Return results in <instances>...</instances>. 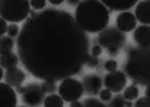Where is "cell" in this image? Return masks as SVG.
<instances>
[{"label":"cell","instance_id":"1","mask_svg":"<svg viewBox=\"0 0 150 107\" xmlns=\"http://www.w3.org/2000/svg\"><path fill=\"white\" fill-rule=\"evenodd\" d=\"M16 50L32 76L62 82L81 73L90 56V39L75 16L64 10L46 8L24 22Z\"/></svg>","mask_w":150,"mask_h":107},{"label":"cell","instance_id":"2","mask_svg":"<svg viewBox=\"0 0 150 107\" xmlns=\"http://www.w3.org/2000/svg\"><path fill=\"white\" fill-rule=\"evenodd\" d=\"M111 11L98 0L81 1L75 10V20L84 32L97 34L107 28Z\"/></svg>","mask_w":150,"mask_h":107},{"label":"cell","instance_id":"3","mask_svg":"<svg viewBox=\"0 0 150 107\" xmlns=\"http://www.w3.org/2000/svg\"><path fill=\"white\" fill-rule=\"evenodd\" d=\"M125 73L134 83L142 86L150 84V47H135L126 56Z\"/></svg>","mask_w":150,"mask_h":107},{"label":"cell","instance_id":"4","mask_svg":"<svg viewBox=\"0 0 150 107\" xmlns=\"http://www.w3.org/2000/svg\"><path fill=\"white\" fill-rule=\"evenodd\" d=\"M31 13V1L27 0H1L0 15L1 19L11 24H18L28 19Z\"/></svg>","mask_w":150,"mask_h":107},{"label":"cell","instance_id":"5","mask_svg":"<svg viewBox=\"0 0 150 107\" xmlns=\"http://www.w3.org/2000/svg\"><path fill=\"white\" fill-rule=\"evenodd\" d=\"M126 36L117 27H107L98 35V44L102 48H106L111 56L118 55V51L123 47Z\"/></svg>","mask_w":150,"mask_h":107},{"label":"cell","instance_id":"6","mask_svg":"<svg viewBox=\"0 0 150 107\" xmlns=\"http://www.w3.org/2000/svg\"><path fill=\"white\" fill-rule=\"evenodd\" d=\"M83 84L82 82L76 80L74 78H67L60 82L58 86V94L62 96L64 102H75L79 101V98L83 95Z\"/></svg>","mask_w":150,"mask_h":107},{"label":"cell","instance_id":"7","mask_svg":"<svg viewBox=\"0 0 150 107\" xmlns=\"http://www.w3.org/2000/svg\"><path fill=\"white\" fill-rule=\"evenodd\" d=\"M23 103L28 107H38L40 106L46 99V94L42 90V86L38 83H28L25 86V91L22 95Z\"/></svg>","mask_w":150,"mask_h":107},{"label":"cell","instance_id":"8","mask_svg":"<svg viewBox=\"0 0 150 107\" xmlns=\"http://www.w3.org/2000/svg\"><path fill=\"white\" fill-rule=\"evenodd\" d=\"M126 83H127V76L122 71L109 73L103 79V84L106 86L107 90H110L111 92H117V94L125 90Z\"/></svg>","mask_w":150,"mask_h":107},{"label":"cell","instance_id":"9","mask_svg":"<svg viewBox=\"0 0 150 107\" xmlns=\"http://www.w3.org/2000/svg\"><path fill=\"white\" fill-rule=\"evenodd\" d=\"M115 24H117V28L119 31H122L123 34L125 32H130L133 30L137 28V18H135L134 13L129 12H121L115 19Z\"/></svg>","mask_w":150,"mask_h":107},{"label":"cell","instance_id":"10","mask_svg":"<svg viewBox=\"0 0 150 107\" xmlns=\"http://www.w3.org/2000/svg\"><path fill=\"white\" fill-rule=\"evenodd\" d=\"M82 84H83V90L87 92V94L97 95V94H99L100 90H102L103 80L97 74H88V75H86L83 78Z\"/></svg>","mask_w":150,"mask_h":107},{"label":"cell","instance_id":"11","mask_svg":"<svg viewBox=\"0 0 150 107\" xmlns=\"http://www.w3.org/2000/svg\"><path fill=\"white\" fill-rule=\"evenodd\" d=\"M0 92H1V107H18V96L16 90L7 84L6 82L0 83Z\"/></svg>","mask_w":150,"mask_h":107},{"label":"cell","instance_id":"12","mask_svg":"<svg viewBox=\"0 0 150 107\" xmlns=\"http://www.w3.org/2000/svg\"><path fill=\"white\" fill-rule=\"evenodd\" d=\"M3 79L4 82L7 84H9L11 87H18V86H22V83L25 80V74L19 67H13V68H9L4 71Z\"/></svg>","mask_w":150,"mask_h":107},{"label":"cell","instance_id":"13","mask_svg":"<svg viewBox=\"0 0 150 107\" xmlns=\"http://www.w3.org/2000/svg\"><path fill=\"white\" fill-rule=\"evenodd\" d=\"M134 42L137 43L138 47L141 48H147L150 47V25L141 24L139 27L134 30Z\"/></svg>","mask_w":150,"mask_h":107},{"label":"cell","instance_id":"14","mask_svg":"<svg viewBox=\"0 0 150 107\" xmlns=\"http://www.w3.org/2000/svg\"><path fill=\"white\" fill-rule=\"evenodd\" d=\"M135 18L139 23L145 25H150V1L145 0V1H139L135 6Z\"/></svg>","mask_w":150,"mask_h":107},{"label":"cell","instance_id":"15","mask_svg":"<svg viewBox=\"0 0 150 107\" xmlns=\"http://www.w3.org/2000/svg\"><path fill=\"white\" fill-rule=\"evenodd\" d=\"M19 56L13 52H8L6 55H1L0 58V63H1V68L6 71V70H9V68H13V67H18V63H19Z\"/></svg>","mask_w":150,"mask_h":107},{"label":"cell","instance_id":"16","mask_svg":"<svg viewBox=\"0 0 150 107\" xmlns=\"http://www.w3.org/2000/svg\"><path fill=\"white\" fill-rule=\"evenodd\" d=\"M43 106L44 107H63L64 106V101L62 99L59 94H50L47 95L46 99L43 102Z\"/></svg>","mask_w":150,"mask_h":107},{"label":"cell","instance_id":"17","mask_svg":"<svg viewBox=\"0 0 150 107\" xmlns=\"http://www.w3.org/2000/svg\"><path fill=\"white\" fill-rule=\"evenodd\" d=\"M13 47H15V42L9 36H1L0 38V54L6 55L8 52H12Z\"/></svg>","mask_w":150,"mask_h":107},{"label":"cell","instance_id":"18","mask_svg":"<svg viewBox=\"0 0 150 107\" xmlns=\"http://www.w3.org/2000/svg\"><path fill=\"white\" fill-rule=\"evenodd\" d=\"M123 98H125V101H130V102L137 101L139 98V88L135 84L126 86V88L123 90Z\"/></svg>","mask_w":150,"mask_h":107},{"label":"cell","instance_id":"19","mask_svg":"<svg viewBox=\"0 0 150 107\" xmlns=\"http://www.w3.org/2000/svg\"><path fill=\"white\" fill-rule=\"evenodd\" d=\"M42 90H43L44 94H55V91H58V86L56 82H51V80H43L42 83Z\"/></svg>","mask_w":150,"mask_h":107},{"label":"cell","instance_id":"20","mask_svg":"<svg viewBox=\"0 0 150 107\" xmlns=\"http://www.w3.org/2000/svg\"><path fill=\"white\" fill-rule=\"evenodd\" d=\"M105 6H106L110 11H123V12H126V11L130 10L131 7L137 6V4H135V1H130V3H126V4H123V6H114V4H109V3H105Z\"/></svg>","mask_w":150,"mask_h":107},{"label":"cell","instance_id":"21","mask_svg":"<svg viewBox=\"0 0 150 107\" xmlns=\"http://www.w3.org/2000/svg\"><path fill=\"white\" fill-rule=\"evenodd\" d=\"M20 27L19 24H9L8 25V31H7V35H8L9 38H19V35H20Z\"/></svg>","mask_w":150,"mask_h":107},{"label":"cell","instance_id":"22","mask_svg":"<svg viewBox=\"0 0 150 107\" xmlns=\"http://www.w3.org/2000/svg\"><path fill=\"white\" fill-rule=\"evenodd\" d=\"M83 107H105L102 101H98L95 98H87L83 102Z\"/></svg>","mask_w":150,"mask_h":107},{"label":"cell","instance_id":"23","mask_svg":"<svg viewBox=\"0 0 150 107\" xmlns=\"http://www.w3.org/2000/svg\"><path fill=\"white\" fill-rule=\"evenodd\" d=\"M105 70L107 73H114V71H118V62L114 59H109L105 62Z\"/></svg>","mask_w":150,"mask_h":107},{"label":"cell","instance_id":"24","mask_svg":"<svg viewBox=\"0 0 150 107\" xmlns=\"http://www.w3.org/2000/svg\"><path fill=\"white\" fill-rule=\"evenodd\" d=\"M99 98L102 102H110L112 99V92L110 90H107V88H103L99 92Z\"/></svg>","mask_w":150,"mask_h":107},{"label":"cell","instance_id":"25","mask_svg":"<svg viewBox=\"0 0 150 107\" xmlns=\"http://www.w3.org/2000/svg\"><path fill=\"white\" fill-rule=\"evenodd\" d=\"M125 98L121 95H117L114 99H111V107H125Z\"/></svg>","mask_w":150,"mask_h":107},{"label":"cell","instance_id":"26","mask_svg":"<svg viewBox=\"0 0 150 107\" xmlns=\"http://www.w3.org/2000/svg\"><path fill=\"white\" fill-rule=\"evenodd\" d=\"M133 107H150V101L147 98H138L137 101L134 102V106Z\"/></svg>","mask_w":150,"mask_h":107},{"label":"cell","instance_id":"27","mask_svg":"<svg viewBox=\"0 0 150 107\" xmlns=\"http://www.w3.org/2000/svg\"><path fill=\"white\" fill-rule=\"evenodd\" d=\"M98 64H99V60H98V58L91 56V55L88 56L87 62H86V66H87L88 68H97Z\"/></svg>","mask_w":150,"mask_h":107},{"label":"cell","instance_id":"28","mask_svg":"<svg viewBox=\"0 0 150 107\" xmlns=\"http://www.w3.org/2000/svg\"><path fill=\"white\" fill-rule=\"evenodd\" d=\"M31 7L34 10H43L46 7V0H32Z\"/></svg>","mask_w":150,"mask_h":107},{"label":"cell","instance_id":"29","mask_svg":"<svg viewBox=\"0 0 150 107\" xmlns=\"http://www.w3.org/2000/svg\"><path fill=\"white\" fill-rule=\"evenodd\" d=\"M102 50H103V48L100 47L99 44H95V46H94V47L91 48V52H90V54H91V56L98 58V56L100 55V54H102Z\"/></svg>","mask_w":150,"mask_h":107},{"label":"cell","instance_id":"30","mask_svg":"<svg viewBox=\"0 0 150 107\" xmlns=\"http://www.w3.org/2000/svg\"><path fill=\"white\" fill-rule=\"evenodd\" d=\"M0 35H1V36H6V35L4 34H7V31H8V24H7V22L4 19H1L0 20Z\"/></svg>","mask_w":150,"mask_h":107},{"label":"cell","instance_id":"31","mask_svg":"<svg viewBox=\"0 0 150 107\" xmlns=\"http://www.w3.org/2000/svg\"><path fill=\"white\" fill-rule=\"evenodd\" d=\"M70 107H83V103L79 101H75V102H71V103H70Z\"/></svg>","mask_w":150,"mask_h":107},{"label":"cell","instance_id":"32","mask_svg":"<svg viewBox=\"0 0 150 107\" xmlns=\"http://www.w3.org/2000/svg\"><path fill=\"white\" fill-rule=\"evenodd\" d=\"M24 91H25V86H18V87H16V92H18V94H24Z\"/></svg>","mask_w":150,"mask_h":107},{"label":"cell","instance_id":"33","mask_svg":"<svg viewBox=\"0 0 150 107\" xmlns=\"http://www.w3.org/2000/svg\"><path fill=\"white\" fill-rule=\"evenodd\" d=\"M145 98H147L150 101V84L146 86V90H145Z\"/></svg>","mask_w":150,"mask_h":107},{"label":"cell","instance_id":"34","mask_svg":"<svg viewBox=\"0 0 150 107\" xmlns=\"http://www.w3.org/2000/svg\"><path fill=\"white\" fill-rule=\"evenodd\" d=\"M79 3H81V1H78V0H69V1H67V4H70V6H76L78 7L79 6Z\"/></svg>","mask_w":150,"mask_h":107},{"label":"cell","instance_id":"35","mask_svg":"<svg viewBox=\"0 0 150 107\" xmlns=\"http://www.w3.org/2000/svg\"><path fill=\"white\" fill-rule=\"evenodd\" d=\"M51 4H56V6H60L63 3V0H50Z\"/></svg>","mask_w":150,"mask_h":107},{"label":"cell","instance_id":"36","mask_svg":"<svg viewBox=\"0 0 150 107\" xmlns=\"http://www.w3.org/2000/svg\"><path fill=\"white\" fill-rule=\"evenodd\" d=\"M19 107H25V106H19Z\"/></svg>","mask_w":150,"mask_h":107}]
</instances>
